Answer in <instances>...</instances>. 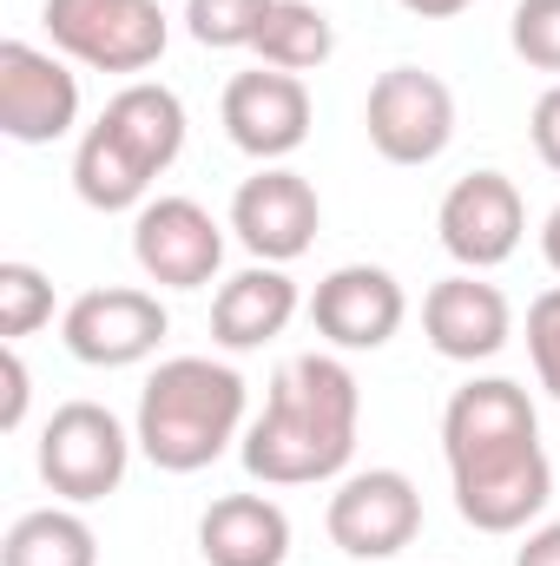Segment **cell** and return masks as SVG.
Segmentation results:
<instances>
[{"mask_svg":"<svg viewBox=\"0 0 560 566\" xmlns=\"http://www.w3.org/2000/svg\"><path fill=\"white\" fill-rule=\"evenodd\" d=\"M356 422H363V389L336 356H297L271 382L265 416L245 428V468L265 488H303L330 481L356 454Z\"/></svg>","mask_w":560,"mask_h":566,"instance_id":"cell-1","label":"cell"},{"mask_svg":"<svg viewBox=\"0 0 560 566\" xmlns=\"http://www.w3.org/2000/svg\"><path fill=\"white\" fill-rule=\"evenodd\" d=\"M245 428V376L211 356H172L145 376L139 389V434L145 461L165 474L211 468Z\"/></svg>","mask_w":560,"mask_h":566,"instance_id":"cell-2","label":"cell"},{"mask_svg":"<svg viewBox=\"0 0 560 566\" xmlns=\"http://www.w3.org/2000/svg\"><path fill=\"white\" fill-rule=\"evenodd\" d=\"M133 441L139 434H126V422L106 402H60L53 422L40 428V481L73 507L106 501L126 481Z\"/></svg>","mask_w":560,"mask_h":566,"instance_id":"cell-3","label":"cell"},{"mask_svg":"<svg viewBox=\"0 0 560 566\" xmlns=\"http://www.w3.org/2000/svg\"><path fill=\"white\" fill-rule=\"evenodd\" d=\"M40 20L53 46L93 73H145L172 40L158 0H46Z\"/></svg>","mask_w":560,"mask_h":566,"instance_id":"cell-4","label":"cell"},{"mask_svg":"<svg viewBox=\"0 0 560 566\" xmlns=\"http://www.w3.org/2000/svg\"><path fill=\"white\" fill-rule=\"evenodd\" d=\"M363 126H370V145L390 165H428L455 139V93L422 66H390L370 86Z\"/></svg>","mask_w":560,"mask_h":566,"instance_id":"cell-5","label":"cell"},{"mask_svg":"<svg viewBox=\"0 0 560 566\" xmlns=\"http://www.w3.org/2000/svg\"><path fill=\"white\" fill-rule=\"evenodd\" d=\"M172 316L152 290H133V283H106V290H86L66 303V349L86 363V369H133L145 363L158 343H165Z\"/></svg>","mask_w":560,"mask_h":566,"instance_id":"cell-6","label":"cell"},{"mask_svg":"<svg viewBox=\"0 0 560 566\" xmlns=\"http://www.w3.org/2000/svg\"><path fill=\"white\" fill-rule=\"evenodd\" d=\"M435 231H442V251L462 271H495L521 251L528 205H521L508 171H468V178L448 185V198L435 211Z\"/></svg>","mask_w":560,"mask_h":566,"instance_id":"cell-7","label":"cell"},{"mask_svg":"<svg viewBox=\"0 0 560 566\" xmlns=\"http://www.w3.org/2000/svg\"><path fill=\"white\" fill-rule=\"evenodd\" d=\"M448 474H455V514L475 534H521L554 501V468H548L541 441H521V448L462 461Z\"/></svg>","mask_w":560,"mask_h":566,"instance_id":"cell-8","label":"cell"},{"mask_svg":"<svg viewBox=\"0 0 560 566\" xmlns=\"http://www.w3.org/2000/svg\"><path fill=\"white\" fill-rule=\"evenodd\" d=\"M323 527H330L336 554H350V560H396L422 534V494H416V481L396 474V468L350 474L330 494Z\"/></svg>","mask_w":560,"mask_h":566,"instance_id":"cell-9","label":"cell"},{"mask_svg":"<svg viewBox=\"0 0 560 566\" xmlns=\"http://www.w3.org/2000/svg\"><path fill=\"white\" fill-rule=\"evenodd\" d=\"M133 258L158 290H205L225 264V231L198 198H145L133 218Z\"/></svg>","mask_w":560,"mask_h":566,"instance_id":"cell-10","label":"cell"},{"mask_svg":"<svg viewBox=\"0 0 560 566\" xmlns=\"http://www.w3.org/2000/svg\"><path fill=\"white\" fill-rule=\"evenodd\" d=\"M317 224H323L317 185L303 171H283V165H265L231 198V231L258 264H297L317 244Z\"/></svg>","mask_w":560,"mask_h":566,"instance_id":"cell-11","label":"cell"},{"mask_svg":"<svg viewBox=\"0 0 560 566\" xmlns=\"http://www.w3.org/2000/svg\"><path fill=\"white\" fill-rule=\"evenodd\" d=\"M80 126V80L27 46V40H0V133L13 145H53Z\"/></svg>","mask_w":560,"mask_h":566,"instance_id":"cell-12","label":"cell"},{"mask_svg":"<svg viewBox=\"0 0 560 566\" xmlns=\"http://www.w3.org/2000/svg\"><path fill=\"white\" fill-rule=\"evenodd\" d=\"M218 113H225V139L245 158H258V165H278V158H290L310 139V93H303L297 73H278V66L238 73L225 86Z\"/></svg>","mask_w":560,"mask_h":566,"instance_id":"cell-13","label":"cell"},{"mask_svg":"<svg viewBox=\"0 0 560 566\" xmlns=\"http://www.w3.org/2000/svg\"><path fill=\"white\" fill-rule=\"evenodd\" d=\"M403 316H409V296L383 264H343L310 296V323L330 349H383L403 329Z\"/></svg>","mask_w":560,"mask_h":566,"instance_id":"cell-14","label":"cell"},{"mask_svg":"<svg viewBox=\"0 0 560 566\" xmlns=\"http://www.w3.org/2000/svg\"><path fill=\"white\" fill-rule=\"evenodd\" d=\"M422 336H428V349L448 356V363H488V356L508 349L515 310H508V296H501L495 283H481L475 271H462V277H442L422 296Z\"/></svg>","mask_w":560,"mask_h":566,"instance_id":"cell-15","label":"cell"},{"mask_svg":"<svg viewBox=\"0 0 560 566\" xmlns=\"http://www.w3.org/2000/svg\"><path fill=\"white\" fill-rule=\"evenodd\" d=\"M521 441H541L535 402H528L521 382L481 376V382H468V389L448 396V409H442V454H448V468L501 454V448H521Z\"/></svg>","mask_w":560,"mask_h":566,"instance_id":"cell-16","label":"cell"},{"mask_svg":"<svg viewBox=\"0 0 560 566\" xmlns=\"http://www.w3.org/2000/svg\"><path fill=\"white\" fill-rule=\"evenodd\" d=\"M205 566H283L290 560V514L271 494H225L198 521Z\"/></svg>","mask_w":560,"mask_h":566,"instance_id":"cell-17","label":"cell"},{"mask_svg":"<svg viewBox=\"0 0 560 566\" xmlns=\"http://www.w3.org/2000/svg\"><path fill=\"white\" fill-rule=\"evenodd\" d=\"M290 316H297V283L283 277V264H251L211 296V343L231 356L265 349L290 329Z\"/></svg>","mask_w":560,"mask_h":566,"instance_id":"cell-18","label":"cell"},{"mask_svg":"<svg viewBox=\"0 0 560 566\" xmlns=\"http://www.w3.org/2000/svg\"><path fill=\"white\" fill-rule=\"evenodd\" d=\"M100 126L126 145L152 178L172 171V158L185 151V106H178V93L158 86V80H133V86H120V93L106 99Z\"/></svg>","mask_w":560,"mask_h":566,"instance_id":"cell-19","label":"cell"},{"mask_svg":"<svg viewBox=\"0 0 560 566\" xmlns=\"http://www.w3.org/2000/svg\"><path fill=\"white\" fill-rule=\"evenodd\" d=\"M73 191L93 211H133V205H145V191H152V171L93 119L80 151H73Z\"/></svg>","mask_w":560,"mask_h":566,"instance_id":"cell-20","label":"cell"},{"mask_svg":"<svg viewBox=\"0 0 560 566\" xmlns=\"http://www.w3.org/2000/svg\"><path fill=\"white\" fill-rule=\"evenodd\" d=\"M0 566H100V541L73 507H33L7 527Z\"/></svg>","mask_w":560,"mask_h":566,"instance_id":"cell-21","label":"cell"},{"mask_svg":"<svg viewBox=\"0 0 560 566\" xmlns=\"http://www.w3.org/2000/svg\"><path fill=\"white\" fill-rule=\"evenodd\" d=\"M330 53H336V27H330L323 7H310V0H278V7H271V20H265V33H258V60H265V66H278V73H310V66H323Z\"/></svg>","mask_w":560,"mask_h":566,"instance_id":"cell-22","label":"cell"},{"mask_svg":"<svg viewBox=\"0 0 560 566\" xmlns=\"http://www.w3.org/2000/svg\"><path fill=\"white\" fill-rule=\"evenodd\" d=\"M271 7H278V0H185V33H191L198 46H218V53L258 46Z\"/></svg>","mask_w":560,"mask_h":566,"instance_id":"cell-23","label":"cell"},{"mask_svg":"<svg viewBox=\"0 0 560 566\" xmlns=\"http://www.w3.org/2000/svg\"><path fill=\"white\" fill-rule=\"evenodd\" d=\"M40 323H53V283L33 264H0V336L20 343Z\"/></svg>","mask_w":560,"mask_h":566,"instance_id":"cell-24","label":"cell"},{"mask_svg":"<svg viewBox=\"0 0 560 566\" xmlns=\"http://www.w3.org/2000/svg\"><path fill=\"white\" fill-rule=\"evenodd\" d=\"M508 40L535 73H560V0H521L508 20Z\"/></svg>","mask_w":560,"mask_h":566,"instance_id":"cell-25","label":"cell"},{"mask_svg":"<svg viewBox=\"0 0 560 566\" xmlns=\"http://www.w3.org/2000/svg\"><path fill=\"white\" fill-rule=\"evenodd\" d=\"M528 356H535L541 389L560 402V283L528 303Z\"/></svg>","mask_w":560,"mask_h":566,"instance_id":"cell-26","label":"cell"},{"mask_svg":"<svg viewBox=\"0 0 560 566\" xmlns=\"http://www.w3.org/2000/svg\"><path fill=\"white\" fill-rule=\"evenodd\" d=\"M528 133H535V151H541V165L560 171V80L535 99V119H528Z\"/></svg>","mask_w":560,"mask_h":566,"instance_id":"cell-27","label":"cell"},{"mask_svg":"<svg viewBox=\"0 0 560 566\" xmlns=\"http://www.w3.org/2000/svg\"><path fill=\"white\" fill-rule=\"evenodd\" d=\"M0 369H7V402H0V428H20V422H27V363H20V343H7Z\"/></svg>","mask_w":560,"mask_h":566,"instance_id":"cell-28","label":"cell"},{"mask_svg":"<svg viewBox=\"0 0 560 566\" xmlns=\"http://www.w3.org/2000/svg\"><path fill=\"white\" fill-rule=\"evenodd\" d=\"M515 566H560V521L535 527V534H528V547L515 554Z\"/></svg>","mask_w":560,"mask_h":566,"instance_id":"cell-29","label":"cell"},{"mask_svg":"<svg viewBox=\"0 0 560 566\" xmlns=\"http://www.w3.org/2000/svg\"><path fill=\"white\" fill-rule=\"evenodd\" d=\"M403 7H409L416 20H455V13H462V7H475V0H403Z\"/></svg>","mask_w":560,"mask_h":566,"instance_id":"cell-30","label":"cell"},{"mask_svg":"<svg viewBox=\"0 0 560 566\" xmlns=\"http://www.w3.org/2000/svg\"><path fill=\"white\" fill-rule=\"evenodd\" d=\"M541 258H548V271H560V205L548 211V224H541Z\"/></svg>","mask_w":560,"mask_h":566,"instance_id":"cell-31","label":"cell"}]
</instances>
